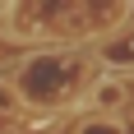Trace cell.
I'll return each instance as SVG.
<instances>
[{"label":"cell","mask_w":134,"mask_h":134,"mask_svg":"<svg viewBox=\"0 0 134 134\" xmlns=\"http://www.w3.org/2000/svg\"><path fill=\"white\" fill-rule=\"evenodd\" d=\"M120 102H125V83H120V79H102V83L93 88V107H97V111H116Z\"/></svg>","instance_id":"1"},{"label":"cell","mask_w":134,"mask_h":134,"mask_svg":"<svg viewBox=\"0 0 134 134\" xmlns=\"http://www.w3.org/2000/svg\"><path fill=\"white\" fill-rule=\"evenodd\" d=\"M0 111H5V116H14V111H19V97H14L9 83H0Z\"/></svg>","instance_id":"2"},{"label":"cell","mask_w":134,"mask_h":134,"mask_svg":"<svg viewBox=\"0 0 134 134\" xmlns=\"http://www.w3.org/2000/svg\"><path fill=\"white\" fill-rule=\"evenodd\" d=\"M79 134H120V125H116V120H102V125H83Z\"/></svg>","instance_id":"3"}]
</instances>
